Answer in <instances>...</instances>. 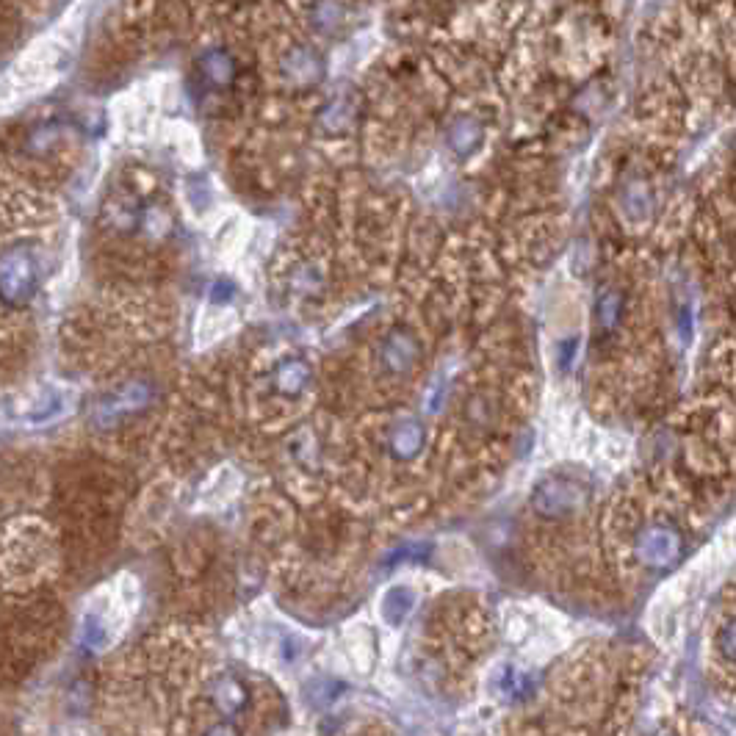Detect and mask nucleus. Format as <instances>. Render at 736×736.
Segmentation results:
<instances>
[{
	"label": "nucleus",
	"mask_w": 736,
	"mask_h": 736,
	"mask_svg": "<svg viewBox=\"0 0 736 736\" xmlns=\"http://www.w3.org/2000/svg\"><path fill=\"white\" fill-rule=\"evenodd\" d=\"M681 551H684V537L670 523H648L634 537V557L651 570H665L676 565Z\"/></svg>",
	"instance_id": "1"
},
{
	"label": "nucleus",
	"mask_w": 736,
	"mask_h": 736,
	"mask_svg": "<svg viewBox=\"0 0 736 736\" xmlns=\"http://www.w3.org/2000/svg\"><path fill=\"white\" fill-rule=\"evenodd\" d=\"M584 507V490L579 482H573L568 476H546L540 479L532 493V510L540 518L548 521H559V518H568Z\"/></svg>",
	"instance_id": "2"
},
{
	"label": "nucleus",
	"mask_w": 736,
	"mask_h": 736,
	"mask_svg": "<svg viewBox=\"0 0 736 736\" xmlns=\"http://www.w3.org/2000/svg\"><path fill=\"white\" fill-rule=\"evenodd\" d=\"M418 360V341L413 338L410 333H391L388 335V341L382 346V363L385 368L391 371V374H404V371H410V368L416 366Z\"/></svg>",
	"instance_id": "3"
},
{
	"label": "nucleus",
	"mask_w": 736,
	"mask_h": 736,
	"mask_svg": "<svg viewBox=\"0 0 736 736\" xmlns=\"http://www.w3.org/2000/svg\"><path fill=\"white\" fill-rule=\"evenodd\" d=\"M211 698H214L216 709L225 714V717H236L250 703V695H247L244 684L233 676L216 678L214 687H211Z\"/></svg>",
	"instance_id": "4"
},
{
	"label": "nucleus",
	"mask_w": 736,
	"mask_h": 736,
	"mask_svg": "<svg viewBox=\"0 0 736 736\" xmlns=\"http://www.w3.org/2000/svg\"><path fill=\"white\" fill-rule=\"evenodd\" d=\"M388 449L396 460H413L424 449V427L418 421H404L391 432Z\"/></svg>",
	"instance_id": "5"
},
{
	"label": "nucleus",
	"mask_w": 736,
	"mask_h": 736,
	"mask_svg": "<svg viewBox=\"0 0 736 736\" xmlns=\"http://www.w3.org/2000/svg\"><path fill=\"white\" fill-rule=\"evenodd\" d=\"M413 604H416V595L407 587H393L391 593L382 598V618L388 620L391 626H399L410 612H413Z\"/></svg>",
	"instance_id": "6"
},
{
	"label": "nucleus",
	"mask_w": 736,
	"mask_h": 736,
	"mask_svg": "<svg viewBox=\"0 0 736 736\" xmlns=\"http://www.w3.org/2000/svg\"><path fill=\"white\" fill-rule=\"evenodd\" d=\"M449 142H452V147L460 155L474 153L476 147L482 144V128H479L476 119L471 117L457 119L452 125V133H449Z\"/></svg>",
	"instance_id": "7"
},
{
	"label": "nucleus",
	"mask_w": 736,
	"mask_h": 736,
	"mask_svg": "<svg viewBox=\"0 0 736 736\" xmlns=\"http://www.w3.org/2000/svg\"><path fill=\"white\" fill-rule=\"evenodd\" d=\"M620 316H623V297H620V291H606L604 297L598 299V308H595L598 327L609 333V330H615Z\"/></svg>",
	"instance_id": "8"
},
{
	"label": "nucleus",
	"mask_w": 736,
	"mask_h": 736,
	"mask_svg": "<svg viewBox=\"0 0 736 736\" xmlns=\"http://www.w3.org/2000/svg\"><path fill=\"white\" fill-rule=\"evenodd\" d=\"M465 416H468V421H471L474 427L485 429L493 424V407H490V402H487L485 396H471L468 404H465Z\"/></svg>",
	"instance_id": "9"
},
{
	"label": "nucleus",
	"mask_w": 736,
	"mask_h": 736,
	"mask_svg": "<svg viewBox=\"0 0 736 736\" xmlns=\"http://www.w3.org/2000/svg\"><path fill=\"white\" fill-rule=\"evenodd\" d=\"M717 651L723 653L728 662H736V620H728L723 629L717 631Z\"/></svg>",
	"instance_id": "10"
},
{
	"label": "nucleus",
	"mask_w": 736,
	"mask_h": 736,
	"mask_svg": "<svg viewBox=\"0 0 736 736\" xmlns=\"http://www.w3.org/2000/svg\"><path fill=\"white\" fill-rule=\"evenodd\" d=\"M103 642H106V629H103V626H100L97 620H92V618L86 620V623H84V645H86V648L97 651V648H100Z\"/></svg>",
	"instance_id": "11"
},
{
	"label": "nucleus",
	"mask_w": 736,
	"mask_h": 736,
	"mask_svg": "<svg viewBox=\"0 0 736 736\" xmlns=\"http://www.w3.org/2000/svg\"><path fill=\"white\" fill-rule=\"evenodd\" d=\"M205 736H238V728L230 723H222V725H214L211 731Z\"/></svg>",
	"instance_id": "12"
}]
</instances>
